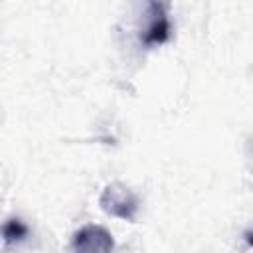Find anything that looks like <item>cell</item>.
Listing matches in <instances>:
<instances>
[{"label":"cell","mask_w":253,"mask_h":253,"mask_svg":"<svg viewBox=\"0 0 253 253\" xmlns=\"http://www.w3.org/2000/svg\"><path fill=\"white\" fill-rule=\"evenodd\" d=\"M99 206L107 215L132 223L138 215L140 200L126 184L109 182L99 196Z\"/></svg>","instance_id":"obj_1"},{"label":"cell","mask_w":253,"mask_h":253,"mask_svg":"<svg viewBox=\"0 0 253 253\" xmlns=\"http://www.w3.org/2000/svg\"><path fill=\"white\" fill-rule=\"evenodd\" d=\"M172 36V22L166 10V4L162 2H148L146 10L140 20L138 38L144 47H156L170 40Z\"/></svg>","instance_id":"obj_2"},{"label":"cell","mask_w":253,"mask_h":253,"mask_svg":"<svg viewBox=\"0 0 253 253\" xmlns=\"http://www.w3.org/2000/svg\"><path fill=\"white\" fill-rule=\"evenodd\" d=\"M73 253H115L113 233L99 223H85L73 231L71 237Z\"/></svg>","instance_id":"obj_3"},{"label":"cell","mask_w":253,"mask_h":253,"mask_svg":"<svg viewBox=\"0 0 253 253\" xmlns=\"http://www.w3.org/2000/svg\"><path fill=\"white\" fill-rule=\"evenodd\" d=\"M30 233V227L20 219V217H10L0 225V237L6 245H16L22 243Z\"/></svg>","instance_id":"obj_4"}]
</instances>
